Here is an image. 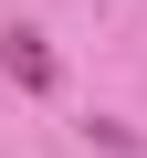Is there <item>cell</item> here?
Returning <instances> with one entry per match:
<instances>
[{
	"mask_svg": "<svg viewBox=\"0 0 147 158\" xmlns=\"http://www.w3.org/2000/svg\"><path fill=\"white\" fill-rule=\"evenodd\" d=\"M0 63H11L21 95H53V42H42V32H0Z\"/></svg>",
	"mask_w": 147,
	"mask_h": 158,
	"instance_id": "1",
	"label": "cell"
}]
</instances>
